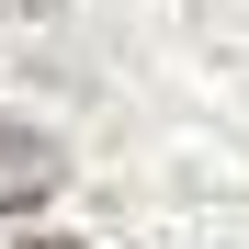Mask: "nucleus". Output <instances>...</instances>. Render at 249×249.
Segmentation results:
<instances>
[{"mask_svg":"<svg viewBox=\"0 0 249 249\" xmlns=\"http://www.w3.org/2000/svg\"><path fill=\"white\" fill-rule=\"evenodd\" d=\"M57 181H68L57 136H46V124H12V113H0V215H23V204H46Z\"/></svg>","mask_w":249,"mask_h":249,"instance_id":"f257e3e1","label":"nucleus"},{"mask_svg":"<svg viewBox=\"0 0 249 249\" xmlns=\"http://www.w3.org/2000/svg\"><path fill=\"white\" fill-rule=\"evenodd\" d=\"M0 12H46V0H0Z\"/></svg>","mask_w":249,"mask_h":249,"instance_id":"f03ea898","label":"nucleus"},{"mask_svg":"<svg viewBox=\"0 0 249 249\" xmlns=\"http://www.w3.org/2000/svg\"><path fill=\"white\" fill-rule=\"evenodd\" d=\"M34 249H79V238H34Z\"/></svg>","mask_w":249,"mask_h":249,"instance_id":"7ed1b4c3","label":"nucleus"}]
</instances>
